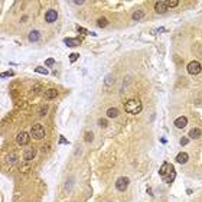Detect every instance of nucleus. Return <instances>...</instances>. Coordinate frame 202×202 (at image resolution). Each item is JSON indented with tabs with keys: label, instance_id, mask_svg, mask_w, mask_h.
<instances>
[{
	"label": "nucleus",
	"instance_id": "f257e3e1",
	"mask_svg": "<svg viewBox=\"0 0 202 202\" xmlns=\"http://www.w3.org/2000/svg\"><path fill=\"white\" fill-rule=\"evenodd\" d=\"M124 110L130 114H139L142 111V101L140 98L137 97H133V98H128L124 104Z\"/></svg>",
	"mask_w": 202,
	"mask_h": 202
},
{
	"label": "nucleus",
	"instance_id": "f03ea898",
	"mask_svg": "<svg viewBox=\"0 0 202 202\" xmlns=\"http://www.w3.org/2000/svg\"><path fill=\"white\" fill-rule=\"evenodd\" d=\"M31 136L35 139V140H40V139H43L45 137V128H43V126L42 124H35L33 127H32V130H31Z\"/></svg>",
	"mask_w": 202,
	"mask_h": 202
},
{
	"label": "nucleus",
	"instance_id": "7ed1b4c3",
	"mask_svg": "<svg viewBox=\"0 0 202 202\" xmlns=\"http://www.w3.org/2000/svg\"><path fill=\"white\" fill-rule=\"evenodd\" d=\"M201 71H202V67L198 61H192V62L188 64V72L191 75H198Z\"/></svg>",
	"mask_w": 202,
	"mask_h": 202
},
{
	"label": "nucleus",
	"instance_id": "20e7f679",
	"mask_svg": "<svg viewBox=\"0 0 202 202\" xmlns=\"http://www.w3.org/2000/svg\"><path fill=\"white\" fill-rule=\"evenodd\" d=\"M175 178H176V170H175V167H173L172 165H169L167 172H166V175H165V180H166V183H172V182L175 180Z\"/></svg>",
	"mask_w": 202,
	"mask_h": 202
},
{
	"label": "nucleus",
	"instance_id": "39448f33",
	"mask_svg": "<svg viewBox=\"0 0 202 202\" xmlns=\"http://www.w3.org/2000/svg\"><path fill=\"white\" fill-rule=\"evenodd\" d=\"M16 142H17V144H20V146L28 144V143H29V133H26V131H20V133L16 136Z\"/></svg>",
	"mask_w": 202,
	"mask_h": 202
},
{
	"label": "nucleus",
	"instance_id": "423d86ee",
	"mask_svg": "<svg viewBox=\"0 0 202 202\" xmlns=\"http://www.w3.org/2000/svg\"><path fill=\"white\" fill-rule=\"evenodd\" d=\"M127 186H128V178H119L117 180H116V189L117 191H126L127 189Z\"/></svg>",
	"mask_w": 202,
	"mask_h": 202
},
{
	"label": "nucleus",
	"instance_id": "0eeeda50",
	"mask_svg": "<svg viewBox=\"0 0 202 202\" xmlns=\"http://www.w3.org/2000/svg\"><path fill=\"white\" fill-rule=\"evenodd\" d=\"M56 17H58V13H56V10H53V9H49V10L45 13V20H46L48 23L55 22Z\"/></svg>",
	"mask_w": 202,
	"mask_h": 202
},
{
	"label": "nucleus",
	"instance_id": "6e6552de",
	"mask_svg": "<svg viewBox=\"0 0 202 202\" xmlns=\"http://www.w3.org/2000/svg\"><path fill=\"white\" fill-rule=\"evenodd\" d=\"M167 3L166 1H156V4H155V10H156V13H165L166 10H167Z\"/></svg>",
	"mask_w": 202,
	"mask_h": 202
},
{
	"label": "nucleus",
	"instance_id": "1a4fd4ad",
	"mask_svg": "<svg viewBox=\"0 0 202 202\" xmlns=\"http://www.w3.org/2000/svg\"><path fill=\"white\" fill-rule=\"evenodd\" d=\"M35 155H36V150H35L33 147H29V149L25 150V153H23V159H25V160H32V159L35 158Z\"/></svg>",
	"mask_w": 202,
	"mask_h": 202
},
{
	"label": "nucleus",
	"instance_id": "9d476101",
	"mask_svg": "<svg viewBox=\"0 0 202 202\" xmlns=\"http://www.w3.org/2000/svg\"><path fill=\"white\" fill-rule=\"evenodd\" d=\"M186 124H188V119L186 117H178L176 120H175V126L178 127V128H183V127H186Z\"/></svg>",
	"mask_w": 202,
	"mask_h": 202
},
{
	"label": "nucleus",
	"instance_id": "9b49d317",
	"mask_svg": "<svg viewBox=\"0 0 202 202\" xmlns=\"http://www.w3.org/2000/svg\"><path fill=\"white\" fill-rule=\"evenodd\" d=\"M58 97V91L55 88H49L45 91V98L46 100H52V98H56Z\"/></svg>",
	"mask_w": 202,
	"mask_h": 202
},
{
	"label": "nucleus",
	"instance_id": "f8f14e48",
	"mask_svg": "<svg viewBox=\"0 0 202 202\" xmlns=\"http://www.w3.org/2000/svg\"><path fill=\"white\" fill-rule=\"evenodd\" d=\"M64 43H65L67 46H69V48H74V46H77V45H80V43H81V38H80V39H71V38H65V39H64Z\"/></svg>",
	"mask_w": 202,
	"mask_h": 202
},
{
	"label": "nucleus",
	"instance_id": "ddd939ff",
	"mask_svg": "<svg viewBox=\"0 0 202 202\" xmlns=\"http://www.w3.org/2000/svg\"><path fill=\"white\" fill-rule=\"evenodd\" d=\"M201 134H202V131H201V128H191V131H189V134H188V137L189 139H199L201 137Z\"/></svg>",
	"mask_w": 202,
	"mask_h": 202
},
{
	"label": "nucleus",
	"instance_id": "4468645a",
	"mask_svg": "<svg viewBox=\"0 0 202 202\" xmlns=\"http://www.w3.org/2000/svg\"><path fill=\"white\" fill-rule=\"evenodd\" d=\"M188 160H189V156H188V153H185V152H182V153H179V155L176 156V162L180 163V165L186 163Z\"/></svg>",
	"mask_w": 202,
	"mask_h": 202
},
{
	"label": "nucleus",
	"instance_id": "2eb2a0df",
	"mask_svg": "<svg viewBox=\"0 0 202 202\" xmlns=\"http://www.w3.org/2000/svg\"><path fill=\"white\" fill-rule=\"evenodd\" d=\"M40 39V32L39 31H32L31 33H29V42H38Z\"/></svg>",
	"mask_w": 202,
	"mask_h": 202
},
{
	"label": "nucleus",
	"instance_id": "dca6fc26",
	"mask_svg": "<svg viewBox=\"0 0 202 202\" xmlns=\"http://www.w3.org/2000/svg\"><path fill=\"white\" fill-rule=\"evenodd\" d=\"M117 116H119V110H117V108H110V110H107V117L116 119Z\"/></svg>",
	"mask_w": 202,
	"mask_h": 202
},
{
	"label": "nucleus",
	"instance_id": "f3484780",
	"mask_svg": "<svg viewBox=\"0 0 202 202\" xmlns=\"http://www.w3.org/2000/svg\"><path fill=\"white\" fill-rule=\"evenodd\" d=\"M108 25V20L106 19V17H100L98 20H97V26L98 28H106Z\"/></svg>",
	"mask_w": 202,
	"mask_h": 202
},
{
	"label": "nucleus",
	"instance_id": "a211bd4d",
	"mask_svg": "<svg viewBox=\"0 0 202 202\" xmlns=\"http://www.w3.org/2000/svg\"><path fill=\"white\" fill-rule=\"evenodd\" d=\"M142 17H144V13L142 10H137V12L133 13V20H140Z\"/></svg>",
	"mask_w": 202,
	"mask_h": 202
},
{
	"label": "nucleus",
	"instance_id": "6ab92c4d",
	"mask_svg": "<svg viewBox=\"0 0 202 202\" xmlns=\"http://www.w3.org/2000/svg\"><path fill=\"white\" fill-rule=\"evenodd\" d=\"M167 167H169V163H163V165H162L160 170H159V175H160V176H165V175H166Z\"/></svg>",
	"mask_w": 202,
	"mask_h": 202
},
{
	"label": "nucleus",
	"instance_id": "aec40b11",
	"mask_svg": "<svg viewBox=\"0 0 202 202\" xmlns=\"http://www.w3.org/2000/svg\"><path fill=\"white\" fill-rule=\"evenodd\" d=\"M7 162H9V163H15V162H17V155H16V153H10V155L7 156Z\"/></svg>",
	"mask_w": 202,
	"mask_h": 202
},
{
	"label": "nucleus",
	"instance_id": "412c9836",
	"mask_svg": "<svg viewBox=\"0 0 202 202\" xmlns=\"http://www.w3.org/2000/svg\"><path fill=\"white\" fill-rule=\"evenodd\" d=\"M92 140H94V134H92L91 131H87V134H85V142L91 143Z\"/></svg>",
	"mask_w": 202,
	"mask_h": 202
},
{
	"label": "nucleus",
	"instance_id": "4be33fe9",
	"mask_svg": "<svg viewBox=\"0 0 202 202\" xmlns=\"http://www.w3.org/2000/svg\"><path fill=\"white\" fill-rule=\"evenodd\" d=\"M35 71H36L38 74H43V75H46V74H48V69H46V68H43V67H36V68H35Z\"/></svg>",
	"mask_w": 202,
	"mask_h": 202
},
{
	"label": "nucleus",
	"instance_id": "5701e85b",
	"mask_svg": "<svg viewBox=\"0 0 202 202\" xmlns=\"http://www.w3.org/2000/svg\"><path fill=\"white\" fill-rule=\"evenodd\" d=\"M53 64H55V61H53L52 58H48V59L45 61V65H46L48 68H51V67H53Z\"/></svg>",
	"mask_w": 202,
	"mask_h": 202
},
{
	"label": "nucleus",
	"instance_id": "b1692460",
	"mask_svg": "<svg viewBox=\"0 0 202 202\" xmlns=\"http://www.w3.org/2000/svg\"><path fill=\"white\" fill-rule=\"evenodd\" d=\"M178 4H179L178 0H170V1H167V6H169V7H176Z\"/></svg>",
	"mask_w": 202,
	"mask_h": 202
},
{
	"label": "nucleus",
	"instance_id": "393cba45",
	"mask_svg": "<svg viewBox=\"0 0 202 202\" xmlns=\"http://www.w3.org/2000/svg\"><path fill=\"white\" fill-rule=\"evenodd\" d=\"M78 58H80L78 53H71V55H69V61H71V62H75Z\"/></svg>",
	"mask_w": 202,
	"mask_h": 202
},
{
	"label": "nucleus",
	"instance_id": "a878e982",
	"mask_svg": "<svg viewBox=\"0 0 202 202\" xmlns=\"http://www.w3.org/2000/svg\"><path fill=\"white\" fill-rule=\"evenodd\" d=\"M189 143V137H182L180 139V146H186Z\"/></svg>",
	"mask_w": 202,
	"mask_h": 202
},
{
	"label": "nucleus",
	"instance_id": "bb28decb",
	"mask_svg": "<svg viewBox=\"0 0 202 202\" xmlns=\"http://www.w3.org/2000/svg\"><path fill=\"white\" fill-rule=\"evenodd\" d=\"M98 124H100L101 127H107V126H108V123H107L106 119H100V120H98Z\"/></svg>",
	"mask_w": 202,
	"mask_h": 202
},
{
	"label": "nucleus",
	"instance_id": "cd10ccee",
	"mask_svg": "<svg viewBox=\"0 0 202 202\" xmlns=\"http://www.w3.org/2000/svg\"><path fill=\"white\" fill-rule=\"evenodd\" d=\"M10 75H13V71H7V72H1V77L4 78V77H10Z\"/></svg>",
	"mask_w": 202,
	"mask_h": 202
},
{
	"label": "nucleus",
	"instance_id": "c85d7f7f",
	"mask_svg": "<svg viewBox=\"0 0 202 202\" xmlns=\"http://www.w3.org/2000/svg\"><path fill=\"white\" fill-rule=\"evenodd\" d=\"M46 113H48V107L45 106V107H42V111H39V114L40 116H45Z\"/></svg>",
	"mask_w": 202,
	"mask_h": 202
},
{
	"label": "nucleus",
	"instance_id": "c756f323",
	"mask_svg": "<svg viewBox=\"0 0 202 202\" xmlns=\"http://www.w3.org/2000/svg\"><path fill=\"white\" fill-rule=\"evenodd\" d=\"M113 82H114V78H113V77H111V78L107 77V80H106V84H107V85H108V84H113Z\"/></svg>",
	"mask_w": 202,
	"mask_h": 202
},
{
	"label": "nucleus",
	"instance_id": "7c9ffc66",
	"mask_svg": "<svg viewBox=\"0 0 202 202\" xmlns=\"http://www.w3.org/2000/svg\"><path fill=\"white\" fill-rule=\"evenodd\" d=\"M71 183H72V178H69V180H68V183H67V191H69V188H71Z\"/></svg>",
	"mask_w": 202,
	"mask_h": 202
},
{
	"label": "nucleus",
	"instance_id": "2f4dec72",
	"mask_svg": "<svg viewBox=\"0 0 202 202\" xmlns=\"http://www.w3.org/2000/svg\"><path fill=\"white\" fill-rule=\"evenodd\" d=\"M74 3H75V4H84V0H75Z\"/></svg>",
	"mask_w": 202,
	"mask_h": 202
},
{
	"label": "nucleus",
	"instance_id": "473e14b6",
	"mask_svg": "<svg viewBox=\"0 0 202 202\" xmlns=\"http://www.w3.org/2000/svg\"><path fill=\"white\" fill-rule=\"evenodd\" d=\"M78 29H80L81 33H85V32H87V31H85V29H82V28H78Z\"/></svg>",
	"mask_w": 202,
	"mask_h": 202
}]
</instances>
